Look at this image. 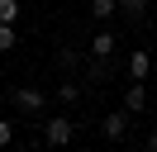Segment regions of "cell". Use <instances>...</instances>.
Listing matches in <instances>:
<instances>
[{
	"mask_svg": "<svg viewBox=\"0 0 157 152\" xmlns=\"http://www.w3.org/2000/svg\"><path fill=\"white\" fill-rule=\"evenodd\" d=\"M100 128H105V138L109 142H119L128 133V109H114V114H105V124H100Z\"/></svg>",
	"mask_w": 157,
	"mask_h": 152,
	"instance_id": "cell-3",
	"label": "cell"
},
{
	"mask_svg": "<svg viewBox=\"0 0 157 152\" xmlns=\"http://www.w3.org/2000/svg\"><path fill=\"white\" fill-rule=\"evenodd\" d=\"M114 10H119V0H90V14L95 19H109Z\"/></svg>",
	"mask_w": 157,
	"mask_h": 152,
	"instance_id": "cell-9",
	"label": "cell"
},
{
	"mask_svg": "<svg viewBox=\"0 0 157 152\" xmlns=\"http://www.w3.org/2000/svg\"><path fill=\"white\" fill-rule=\"evenodd\" d=\"M114 48H119V38L109 33V28H100V33L90 38V57H109V52H114Z\"/></svg>",
	"mask_w": 157,
	"mask_h": 152,
	"instance_id": "cell-5",
	"label": "cell"
},
{
	"mask_svg": "<svg viewBox=\"0 0 157 152\" xmlns=\"http://www.w3.org/2000/svg\"><path fill=\"white\" fill-rule=\"evenodd\" d=\"M57 100H62V104H76V100H81V86H71V81L57 86Z\"/></svg>",
	"mask_w": 157,
	"mask_h": 152,
	"instance_id": "cell-11",
	"label": "cell"
},
{
	"mask_svg": "<svg viewBox=\"0 0 157 152\" xmlns=\"http://www.w3.org/2000/svg\"><path fill=\"white\" fill-rule=\"evenodd\" d=\"M19 19V0H0V24H14Z\"/></svg>",
	"mask_w": 157,
	"mask_h": 152,
	"instance_id": "cell-10",
	"label": "cell"
},
{
	"mask_svg": "<svg viewBox=\"0 0 157 152\" xmlns=\"http://www.w3.org/2000/svg\"><path fill=\"white\" fill-rule=\"evenodd\" d=\"M143 152H157V133H147V142H143Z\"/></svg>",
	"mask_w": 157,
	"mask_h": 152,
	"instance_id": "cell-14",
	"label": "cell"
},
{
	"mask_svg": "<svg viewBox=\"0 0 157 152\" xmlns=\"http://www.w3.org/2000/svg\"><path fill=\"white\" fill-rule=\"evenodd\" d=\"M14 104H19L24 114H43V109H48V95L33 90V86H24V90H14Z\"/></svg>",
	"mask_w": 157,
	"mask_h": 152,
	"instance_id": "cell-2",
	"label": "cell"
},
{
	"mask_svg": "<svg viewBox=\"0 0 157 152\" xmlns=\"http://www.w3.org/2000/svg\"><path fill=\"white\" fill-rule=\"evenodd\" d=\"M86 76H90V81H105V76H109V57H90V62H86Z\"/></svg>",
	"mask_w": 157,
	"mask_h": 152,
	"instance_id": "cell-7",
	"label": "cell"
},
{
	"mask_svg": "<svg viewBox=\"0 0 157 152\" xmlns=\"http://www.w3.org/2000/svg\"><path fill=\"white\" fill-rule=\"evenodd\" d=\"M43 138H48V147H67V142L76 138V124L71 119H48L43 124Z\"/></svg>",
	"mask_w": 157,
	"mask_h": 152,
	"instance_id": "cell-1",
	"label": "cell"
},
{
	"mask_svg": "<svg viewBox=\"0 0 157 152\" xmlns=\"http://www.w3.org/2000/svg\"><path fill=\"white\" fill-rule=\"evenodd\" d=\"M147 71H152V57L147 52H128V81H147Z\"/></svg>",
	"mask_w": 157,
	"mask_h": 152,
	"instance_id": "cell-4",
	"label": "cell"
},
{
	"mask_svg": "<svg viewBox=\"0 0 157 152\" xmlns=\"http://www.w3.org/2000/svg\"><path fill=\"white\" fill-rule=\"evenodd\" d=\"M10 142H14V124H10V119H0V147H10Z\"/></svg>",
	"mask_w": 157,
	"mask_h": 152,
	"instance_id": "cell-13",
	"label": "cell"
},
{
	"mask_svg": "<svg viewBox=\"0 0 157 152\" xmlns=\"http://www.w3.org/2000/svg\"><path fill=\"white\" fill-rule=\"evenodd\" d=\"M143 104H147V90H143V81H133V86L124 90V109H128V114H138Z\"/></svg>",
	"mask_w": 157,
	"mask_h": 152,
	"instance_id": "cell-6",
	"label": "cell"
},
{
	"mask_svg": "<svg viewBox=\"0 0 157 152\" xmlns=\"http://www.w3.org/2000/svg\"><path fill=\"white\" fill-rule=\"evenodd\" d=\"M143 10H147V0H119V14L124 19H143Z\"/></svg>",
	"mask_w": 157,
	"mask_h": 152,
	"instance_id": "cell-8",
	"label": "cell"
},
{
	"mask_svg": "<svg viewBox=\"0 0 157 152\" xmlns=\"http://www.w3.org/2000/svg\"><path fill=\"white\" fill-rule=\"evenodd\" d=\"M14 48V24H0V52H10Z\"/></svg>",
	"mask_w": 157,
	"mask_h": 152,
	"instance_id": "cell-12",
	"label": "cell"
}]
</instances>
